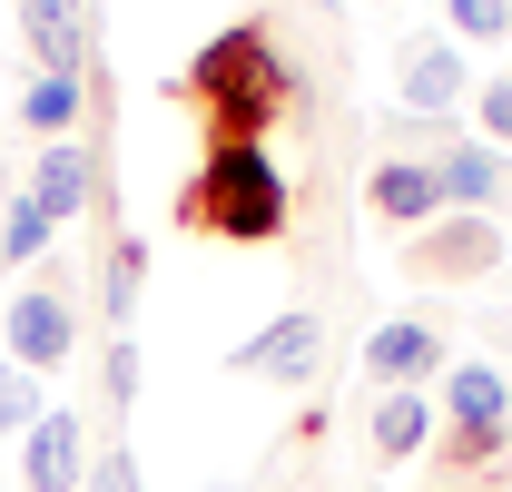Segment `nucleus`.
I'll return each mask as SVG.
<instances>
[{
  "instance_id": "1",
  "label": "nucleus",
  "mask_w": 512,
  "mask_h": 492,
  "mask_svg": "<svg viewBox=\"0 0 512 492\" xmlns=\"http://www.w3.org/2000/svg\"><path fill=\"white\" fill-rule=\"evenodd\" d=\"M296 89H306V69L276 50V30H266V20L217 30V40L178 69V99L207 119V138H256V148H266V128H276V109H286Z\"/></svg>"
},
{
  "instance_id": "2",
  "label": "nucleus",
  "mask_w": 512,
  "mask_h": 492,
  "mask_svg": "<svg viewBox=\"0 0 512 492\" xmlns=\"http://www.w3.org/2000/svg\"><path fill=\"white\" fill-rule=\"evenodd\" d=\"M178 227H188V237H227V246H276L296 227V187L276 168V148H256V138H207L197 178L178 187Z\"/></svg>"
},
{
  "instance_id": "3",
  "label": "nucleus",
  "mask_w": 512,
  "mask_h": 492,
  "mask_svg": "<svg viewBox=\"0 0 512 492\" xmlns=\"http://www.w3.org/2000/svg\"><path fill=\"white\" fill-rule=\"evenodd\" d=\"M0 355L20 374H60L79 355V276L50 266V276H30L10 306H0Z\"/></svg>"
},
{
  "instance_id": "4",
  "label": "nucleus",
  "mask_w": 512,
  "mask_h": 492,
  "mask_svg": "<svg viewBox=\"0 0 512 492\" xmlns=\"http://www.w3.org/2000/svg\"><path fill=\"white\" fill-rule=\"evenodd\" d=\"M503 256H512V237L493 217H434L424 237H404V266H414L424 286H483Z\"/></svg>"
},
{
  "instance_id": "5",
  "label": "nucleus",
  "mask_w": 512,
  "mask_h": 492,
  "mask_svg": "<svg viewBox=\"0 0 512 492\" xmlns=\"http://www.w3.org/2000/svg\"><path fill=\"white\" fill-rule=\"evenodd\" d=\"M453 345L434 315H384L375 335H365V384L375 394H424V384H444Z\"/></svg>"
},
{
  "instance_id": "6",
  "label": "nucleus",
  "mask_w": 512,
  "mask_h": 492,
  "mask_svg": "<svg viewBox=\"0 0 512 492\" xmlns=\"http://www.w3.org/2000/svg\"><path fill=\"white\" fill-rule=\"evenodd\" d=\"M227 365L247 374V384H316V365H325V315L296 306V315H276V325H256Z\"/></svg>"
},
{
  "instance_id": "7",
  "label": "nucleus",
  "mask_w": 512,
  "mask_h": 492,
  "mask_svg": "<svg viewBox=\"0 0 512 492\" xmlns=\"http://www.w3.org/2000/svg\"><path fill=\"white\" fill-rule=\"evenodd\" d=\"M365 217H375L384 237H424L434 217H453L434 158H375V178H365Z\"/></svg>"
},
{
  "instance_id": "8",
  "label": "nucleus",
  "mask_w": 512,
  "mask_h": 492,
  "mask_svg": "<svg viewBox=\"0 0 512 492\" xmlns=\"http://www.w3.org/2000/svg\"><path fill=\"white\" fill-rule=\"evenodd\" d=\"M20 40H30V69L40 79H89V0H20Z\"/></svg>"
},
{
  "instance_id": "9",
  "label": "nucleus",
  "mask_w": 512,
  "mask_h": 492,
  "mask_svg": "<svg viewBox=\"0 0 512 492\" xmlns=\"http://www.w3.org/2000/svg\"><path fill=\"white\" fill-rule=\"evenodd\" d=\"M89 453H99V443L79 433V414L50 404L40 424L20 433V483H30V492H89Z\"/></svg>"
},
{
  "instance_id": "10",
  "label": "nucleus",
  "mask_w": 512,
  "mask_h": 492,
  "mask_svg": "<svg viewBox=\"0 0 512 492\" xmlns=\"http://www.w3.org/2000/svg\"><path fill=\"white\" fill-rule=\"evenodd\" d=\"M444 414H453V443H493V433H512V384L503 365H444Z\"/></svg>"
},
{
  "instance_id": "11",
  "label": "nucleus",
  "mask_w": 512,
  "mask_h": 492,
  "mask_svg": "<svg viewBox=\"0 0 512 492\" xmlns=\"http://www.w3.org/2000/svg\"><path fill=\"white\" fill-rule=\"evenodd\" d=\"M434 178H444L453 217H493V207H503V148H483V138L453 128L444 148H434Z\"/></svg>"
},
{
  "instance_id": "12",
  "label": "nucleus",
  "mask_w": 512,
  "mask_h": 492,
  "mask_svg": "<svg viewBox=\"0 0 512 492\" xmlns=\"http://www.w3.org/2000/svg\"><path fill=\"white\" fill-rule=\"evenodd\" d=\"M30 197L50 207V227L89 217V207H99V148H89V138H60V148H40V168H30Z\"/></svg>"
},
{
  "instance_id": "13",
  "label": "nucleus",
  "mask_w": 512,
  "mask_h": 492,
  "mask_svg": "<svg viewBox=\"0 0 512 492\" xmlns=\"http://www.w3.org/2000/svg\"><path fill=\"white\" fill-rule=\"evenodd\" d=\"M463 89H473V60L453 40H414V60H404V119H444Z\"/></svg>"
},
{
  "instance_id": "14",
  "label": "nucleus",
  "mask_w": 512,
  "mask_h": 492,
  "mask_svg": "<svg viewBox=\"0 0 512 492\" xmlns=\"http://www.w3.org/2000/svg\"><path fill=\"white\" fill-rule=\"evenodd\" d=\"M365 443H375L384 473L424 463V443H434V404H424V394H375V414H365Z\"/></svg>"
},
{
  "instance_id": "15",
  "label": "nucleus",
  "mask_w": 512,
  "mask_h": 492,
  "mask_svg": "<svg viewBox=\"0 0 512 492\" xmlns=\"http://www.w3.org/2000/svg\"><path fill=\"white\" fill-rule=\"evenodd\" d=\"M138 306H148V246L109 237V266H99V315H109V335H128Z\"/></svg>"
},
{
  "instance_id": "16",
  "label": "nucleus",
  "mask_w": 512,
  "mask_h": 492,
  "mask_svg": "<svg viewBox=\"0 0 512 492\" xmlns=\"http://www.w3.org/2000/svg\"><path fill=\"white\" fill-rule=\"evenodd\" d=\"M79 109H89V79H40V69H30V89H20V128H40V138L60 148L69 128H79Z\"/></svg>"
},
{
  "instance_id": "17",
  "label": "nucleus",
  "mask_w": 512,
  "mask_h": 492,
  "mask_svg": "<svg viewBox=\"0 0 512 492\" xmlns=\"http://www.w3.org/2000/svg\"><path fill=\"white\" fill-rule=\"evenodd\" d=\"M60 237V227H50V207H40V197H10V207H0V266H40V246Z\"/></svg>"
},
{
  "instance_id": "18",
  "label": "nucleus",
  "mask_w": 512,
  "mask_h": 492,
  "mask_svg": "<svg viewBox=\"0 0 512 492\" xmlns=\"http://www.w3.org/2000/svg\"><path fill=\"white\" fill-rule=\"evenodd\" d=\"M40 414H50V404H40V374H20L10 355H0V433H30Z\"/></svg>"
},
{
  "instance_id": "19",
  "label": "nucleus",
  "mask_w": 512,
  "mask_h": 492,
  "mask_svg": "<svg viewBox=\"0 0 512 492\" xmlns=\"http://www.w3.org/2000/svg\"><path fill=\"white\" fill-rule=\"evenodd\" d=\"M99 384H109V404H138V335H109V355H99Z\"/></svg>"
},
{
  "instance_id": "20",
  "label": "nucleus",
  "mask_w": 512,
  "mask_h": 492,
  "mask_svg": "<svg viewBox=\"0 0 512 492\" xmlns=\"http://www.w3.org/2000/svg\"><path fill=\"white\" fill-rule=\"evenodd\" d=\"M463 40H512V0H444Z\"/></svg>"
},
{
  "instance_id": "21",
  "label": "nucleus",
  "mask_w": 512,
  "mask_h": 492,
  "mask_svg": "<svg viewBox=\"0 0 512 492\" xmlns=\"http://www.w3.org/2000/svg\"><path fill=\"white\" fill-rule=\"evenodd\" d=\"M89 492H138V453L128 443H99L89 453Z\"/></svg>"
},
{
  "instance_id": "22",
  "label": "nucleus",
  "mask_w": 512,
  "mask_h": 492,
  "mask_svg": "<svg viewBox=\"0 0 512 492\" xmlns=\"http://www.w3.org/2000/svg\"><path fill=\"white\" fill-rule=\"evenodd\" d=\"M483 148H512V69L483 89Z\"/></svg>"
},
{
  "instance_id": "23",
  "label": "nucleus",
  "mask_w": 512,
  "mask_h": 492,
  "mask_svg": "<svg viewBox=\"0 0 512 492\" xmlns=\"http://www.w3.org/2000/svg\"><path fill=\"white\" fill-rule=\"evenodd\" d=\"M207 492H247V483H207Z\"/></svg>"
}]
</instances>
